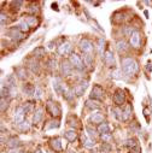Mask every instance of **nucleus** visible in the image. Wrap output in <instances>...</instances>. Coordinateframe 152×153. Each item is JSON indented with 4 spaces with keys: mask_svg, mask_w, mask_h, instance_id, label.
I'll use <instances>...</instances> for the list:
<instances>
[{
    "mask_svg": "<svg viewBox=\"0 0 152 153\" xmlns=\"http://www.w3.org/2000/svg\"><path fill=\"white\" fill-rule=\"evenodd\" d=\"M138 70H139V65L134 59H132V58H123L122 59V71H123V74H126L128 76H133L138 72Z\"/></svg>",
    "mask_w": 152,
    "mask_h": 153,
    "instance_id": "nucleus-1",
    "label": "nucleus"
},
{
    "mask_svg": "<svg viewBox=\"0 0 152 153\" xmlns=\"http://www.w3.org/2000/svg\"><path fill=\"white\" fill-rule=\"evenodd\" d=\"M46 110L48 111V113L53 117H59L61 113H62V110L59 107V105L52 101V100H48L47 101V105H46Z\"/></svg>",
    "mask_w": 152,
    "mask_h": 153,
    "instance_id": "nucleus-2",
    "label": "nucleus"
},
{
    "mask_svg": "<svg viewBox=\"0 0 152 153\" xmlns=\"http://www.w3.org/2000/svg\"><path fill=\"white\" fill-rule=\"evenodd\" d=\"M24 114H26V111L23 109V106H20L17 107L16 111H15V114H13V122L16 124H21L24 122Z\"/></svg>",
    "mask_w": 152,
    "mask_h": 153,
    "instance_id": "nucleus-3",
    "label": "nucleus"
},
{
    "mask_svg": "<svg viewBox=\"0 0 152 153\" xmlns=\"http://www.w3.org/2000/svg\"><path fill=\"white\" fill-rule=\"evenodd\" d=\"M113 101L117 106H122L126 104V94L122 89H117L115 92V95H113Z\"/></svg>",
    "mask_w": 152,
    "mask_h": 153,
    "instance_id": "nucleus-4",
    "label": "nucleus"
},
{
    "mask_svg": "<svg viewBox=\"0 0 152 153\" xmlns=\"http://www.w3.org/2000/svg\"><path fill=\"white\" fill-rule=\"evenodd\" d=\"M104 97V90L100 86L96 85L93 87L92 92H91V99H94V100H102Z\"/></svg>",
    "mask_w": 152,
    "mask_h": 153,
    "instance_id": "nucleus-5",
    "label": "nucleus"
},
{
    "mask_svg": "<svg viewBox=\"0 0 152 153\" xmlns=\"http://www.w3.org/2000/svg\"><path fill=\"white\" fill-rule=\"evenodd\" d=\"M69 62L71 63V65H72L74 68L79 69V70H82V69L85 68L82 59L80 58V57H79L77 54H74V53H72V54L70 55V60H69Z\"/></svg>",
    "mask_w": 152,
    "mask_h": 153,
    "instance_id": "nucleus-6",
    "label": "nucleus"
},
{
    "mask_svg": "<svg viewBox=\"0 0 152 153\" xmlns=\"http://www.w3.org/2000/svg\"><path fill=\"white\" fill-rule=\"evenodd\" d=\"M80 48L82 50V52H83L85 54H92L93 45H92V42H91L89 40L83 39V40H81V42H80Z\"/></svg>",
    "mask_w": 152,
    "mask_h": 153,
    "instance_id": "nucleus-7",
    "label": "nucleus"
},
{
    "mask_svg": "<svg viewBox=\"0 0 152 153\" xmlns=\"http://www.w3.org/2000/svg\"><path fill=\"white\" fill-rule=\"evenodd\" d=\"M53 88H54L56 93H57V94H59V95H62V94L65 95V93H66L65 87H64V85L61 82L59 79H54V81H53Z\"/></svg>",
    "mask_w": 152,
    "mask_h": 153,
    "instance_id": "nucleus-8",
    "label": "nucleus"
},
{
    "mask_svg": "<svg viewBox=\"0 0 152 153\" xmlns=\"http://www.w3.org/2000/svg\"><path fill=\"white\" fill-rule=\"evenodd\" d=\"M130 45L134 48H139L140 47V33L139 31L134 30V33L130 35Z\"/></svg>",
    "mask_w": 152,
    "mask_h": 153,
    "instance_id": "nucleus-9",
    "label": "nucleus"
},
{
    "mask_svg": "<svg viewBox=\"0 0 152 153\" xmlns=\"http://www.w3.org/2000/svg\"><path fill=\"white\" fill-rule=\"evenodd\" d=\"M9 36H11L13 40L16 41H20L23 39V35H22V31L20 30V28H12L10 31H9Z\"/></svg>",
    "mask_w": 152,
    "mask_h": 153,
    "instance_id": "nucleus-10",
    "label": "nucleus"
},
{
    "mask_svg": "<svg viewBox=\"0 0 152 153\" xmlns=\"http://www.w3.org/2000/svg\"><path fill=\"white\" fill-rule=\"evenodd\" d=\"M104 62H105V64H106L107 66H112L113 64H115V58H113L112 52L106 51V52L104 53Z\"/></svg>",
    "mask_w": 152,
    "mask_h": 153,
    "instance_id": "nucleus-11",
    "label": "nucleus"
},
{
    "mask_svg": "<svg viewBox=\"0 0 152 153\" xmlns=\"http://www.w3.org/2000/svg\"><path fill=\"white\" fill-rule=\"evenodd\" d=\"M88 87V82L87 81H85V82H81V83H79L77 86L75 87V94L76 95H82L83 94V92L86 90V88Z\"/></svg>",
    "mask_w": 152,
    "mask_h": 153,
    "instance_id": "nucleus-12",
    "label": "nucleus"
},
{
    "mask_svg": "<svg viewBox=\"0 0 152 153\" xmlns=\"http://www.w3.org/2000/svg\"><path fill=\"white\" fill-rule=\"evenodd\" d=\"M70 52H71V45L69 42H65V44H63V45H61L58 47V53L61 55H65V54H68Z\"/></svg>",
    "mask_w": 152,
    "mask_h": 153,
    "instance_id": "nucleus-13",
    "label": "nucleus"
},
{
    "mask_svg": "<svg viewBox=\"0 0 152 153\" xmlns=\"http://www.w3.org/2000/svg\"><path fill=\"white\" fill-rule=\"evenodd\" d=\"M70 64H71V63H70V62H68V60H64V62L62 63L61 70H62V74H63V75H65V76L70 75L71 69H72V65H70Z\"/></svg>",
    "mask_w": 152,
    "mask_h": 153,
    "instance_id": "nucleus-14",
    "label": "nucleus"
},
{
    "mask_svg": "<svg viewBox=\"0 0 152 153\" xmlns=\"http://www.w3.org/2000/svg\"><path fill=\"white\" fill-rule=\"evenodd\" d=\"M103 119H104V116H103V113L100 112H96V113H93L92 116H91V121L93 123H103Z\"/></svg>",
    "mask_w": 152,
    "mask_h": 153,
    "instance_id": "nucleus-15",
    "label": "nucleus"
},
{
    "mask_svg": "<svg viewBox=\"0 0 152 153\" xmlns=\"http://www.w3.org/2000/svg\"><path fill=\"white\" fill-rule=\"evenodd\" d=\"M51 147H52L54 151H57V152H61V151H62V142H61V139H58V138L53 139V140L51 141Z\"/></svg>",
    "mask_w": 152,
    "mask_h": 153,
    "instance_id": "nucleus-16",
    "label": "nucleus"
},
{
    "mask_svg": "<svg viewBox=\"0 0 152 153\" xmlns=\"http://www.w3.org/2000/svg\"><path fill=\"white\" fill-rule=\"evenodd\" d=\"M98 131L102 134V135H105V134H110V127L107 123H100L98 125Z\"/></svg>",
    "mask_w": 152,
    "mask_h": 153,
    "instance_id": "nucleus-17",
    "label": "nucleus"
},
{
    "mask_svg": "<svg viewBox=\"0 0 152 153\" xmlns=\"http://www.w3.org/2000/svg\"><path fill=\"white\" fill-rule=\"evenodd\" d=\"M33 54L35 55V57H37V58H42V57L46 54V50H45V47H36L34 51H33Z\"/></svg>",
    "mask_w": 152,
    "mask_h": 153,
    "instance_id": "nucleus-18",
    "label": "nucleus"
},
{
    "mask_svg": "<svg viewBox=\"0 0 152 153\" xmlns=\"http://www.w3.org/2000/svg\"><path fill=\"white\" fill-rule=\"evenodd\" d=\"M81 141H82L83 146L85 147H88V148H91V147H93L94 145H96V142H94L93 140H91V139H88L86 135H82L81 136Z\"/></svg>",
    "mask_w": 152,
    "mask_h": 153,
    "instance_id": "nucleus-19",
    "label": "nucleus"
},
{
    "mask_svg": "<svg viewBox=\"0 0 152 153\" xmlns=\"http://www.w3.org/2000/svg\"><path fill=\"white\" fill-rule=\"evenodd\" d=\"M35 87L31 85V83H27V85H24V87H23V92L27 94V95H31V94H35Z\"/></svg>",
    "mask_w": 152,
    "mask_h": 153,
    "instance_id": "nucleus-20",
    "label": "nucleus"
},
{
    "mask_svg": "<svg viewBox=\"0 0 152 153\" xmlns=\"http://www.w3.org/2000/svg\"><path fill=\"white\" fill-rule=\"evenodd\" d=\"M42 119V109H37L35 111V114H34V117H33V123H39L40 121Z\"/></svg>",
    "mask_w": 152,
    "mask_h": 153,
    "instance_id": "nucleus-21",
    "label": "nucleus"
},
{
    "mask_svg": "<svg viewBox=\"0 0 152 153\" xmlns=\"http://www.w3.org/2000/svg\"><path fill=\"white\" fill-rule=\"evenodd\" d=\"M26 22L28 23V26L29 27H36L37 24H39V20L35 17V16H30V17H28L27 20H26Z\"/></svg>",
    "mask_w": 152,
    "mask_h": 153,
    "instance_id": "nucleus-22",
    "label": "nucleus"
},
{
    "mask_svg": "<svg viewBox=\"0 0 152 153\" xmlns=\"http://www.w3.org/2000/svg\"><path fill=\"white\" fill-rule=\"evenodd\" d=\"M28 64H29V69L33 71V72H39V63H37L36 60H34V59H31V60H29L28 62Z\"/></svg>",
    "mask_w": 152,
    "mask_h": 153,
    "instance_id": "nucleus-23",
    "label": "nucleus"
},
{
    "mask_svg": "<svg viewBox=\"0 0 152 153\" xmlns=\"http://www.w3.org/2000/svg\"><path fill=\"white\" fill-rule=\"evenodd\" d=\"M64 136H65V139H66L68 141L72 142V141L76 140V133H75V130H68V131L65 133Z\"/></svg>",
    "mask_w": 152,
    "mask_h": 153,
    "instance_id": "nucleus-24",
    "label": "nucleus"
},
{
    "mask_svg": "<svg viewBox=\"0 0 152 153\" xmlns=\"http://www.w3.org/2000/svg\"><path fill=\"white\" fill-rule=\"evenodd\" d=\"M116 46H117V51H118L120 53H121V52H126V51L128 50V46H127L126 41H123V40H120V41H117Z\"/></svg>",
    "mask_w": 152,
    "mask_h": 153,
    "instance_id": "nucleus-25",
    "label": "nucleus"
},
{
    "mask_svg": "<svg viewBox=\"0 0 152 153\" xmlns=\"http://www.w3.org/2000/svg\"><path fill=\"white\" fill-rule=\"evenodd\" d=\"M130 117V106H127L124 110H122V121H127Z\"/></svg>",
    "mask_w": 152,
    "mask_h": 153,
    "instance_id": "nucleus-26",
    "label": "nucleus"
},
{
    "mask_svg": "<svg viewBox=\"0 0 152 153\" xmlns=\"http://www.w3.org/2000/svg\"><path fill=\"white\" fill-rule=\"evenodd\" d=\"M7 145H9V147L16 148L18 145H20V141H18V139H15V138H12V139H10V140H9Z\"/></svg>",
    "mask_w": 152,
    "mask_h": 153,
    "instance_id": "nucleus-27",
    "label": "nucleus"
},
{
    "mask_svg": "<svg viewBox=\"0 0 152 153\" xmlns=\"http://www.w3.org/2000/svg\"><path fill=\"white\" fill-rule=\"evenodd\" d=\"M17 75H18V77H20L21 80H24L27 77V72H26V69L23 68H20L17 70Z\"/></svg>",
    "mask_w": 152,
    "mask_h": 153,
    "instance_id": "nucleus-28",
    "label": "nucleus"
},
{
    "mask_svg": "<svg viewBox=\"0 0 152 153\" xmlns=\"http://www.w3.org/2000/svg\"><path fill=\"white\" fill-rule=\"evenodd\" d=\"M86 106L89 107V109H93V110L99 109V105H98L96 101H92V100H87V101H86Z\"/></svg>",
    "mask_w": 152,
    "mask_h": 153,
    "instance_id": "nucleus-29",
    "label": "nucleus"
},
{
    "mask_svg": "<svg viewBox=\"0 0 152 153\" xmlns=\"http://www.w3.org/2000/svg\"><path fill=\"white\" fill-rule=\"evenodd\" d=\"M83 58H85V64H86V65L89 66V65L93 63V55H92V54H85Z\"/></svg>",
    "mask_w": 152,
    "mask_h": 153,
    "instance_id": "nucleus-30",
    "label": "nucleus"
},
{
    "mask_svg": "<svg viewBox=\"0 0 152 153\" xmlns=\"http://www.w3.org/2000/svg\"><path fill=\"white\" fill-rule=\"evenodd\" d=\"M104 45H105V40H104V39H99V42H98V52H99L100 55H103Z\"/></svg>",
    "mask_w": 152,
    "mask_h": 153,
    "instance_id": "nucleus-31",
    "label": "nucleus"
},
{
    "mask_svg": "<svg viewBox=\"0 0 152 153\" xmlns=\"http://www.w3.org/2000/svg\"><path fill=\"white\" fill-rule=\"evenodd\" d=\"M18 28H20V30H21L22 33H26V31H28V30H29V26H28V23H27V22H22V23H20Z\"/></svg>",
    "mask_w": 152,
    "mask_h": 153,
    "instance_id": "nucleus-32",
    "label": "nucleus"
},
{
    "mask_svg": "<svg viewBox=\"0 0 152 153\" xmlns=\"http://www.w3.org/2000/svg\"><path fill=\"white\" fill-rule=\"evenodd\" d=\"M23 109H24L26 113H27V112H30V111L33 110V103H31V101H27V103H24Z\"/></svg>",
    "mask_w": 152,
    "mask_h": 153,
    "instance_id": "nucleus-33",
    "label": "nucleus"
},
{
    "mask_svg": "<svg viewBox=\"0 0 152 153\" xmlns=\"http://www.w3.org/2000/svg\"><path fill=\"white\" fill-rule=\"evenodd\" d=\"M61 124H59V121L58 119H56V121H51L50 122V124L47 125V128L48 129H52V128H58Z\"/></svg>",
    "mask_w": 152,
    "mask_h": 153,
    "instance_id": "nucleus-34",
    "label": "nucleus"
},
{
    "mask_svg": "<svg viewBox=\"0 0 152 153\" xmlns=\"http://www.w3.org/2000/svg\"><path fill=\"white\" fill-rule=\"evenodd\" d=\"M124 145H126V146H128V147L134 148V147L137 146V142H135V140H134V139H129V140H127V141L124 142Z\"/></svg>",
    "mask_w": 152,
    "mask_h": 153,
    "instance_id": "nucleus-35",
    "label": "nucleus"
},
{
    "mask_svg": "<svg viewBox=\"0 0 152 153\" xmlns=\"http://www.w3.org/2000/svg\"><path fill=\"white\" fill-rule=\"evenodd\" d=\"M86 130H87L88 135H89L91 138H96V135H97V134H96V130H94V129H92V128L88 125V127H86Z\"/></svg>",
    "mask_w": 152,
    "mask_h": 153,
    "instance_id": "nucleus-36",
    "label": "nucleus"
},
{
    "mask_svg": "<svg viewBox=\"0 0 152 153\" xmlns=\"http://www.w3.org/2000/svg\"><path fill=\"white\" fill-rule=\"evenodd\" d=\"M29 128H30V125L28 124V122H27V121L20 124V129H21V130H23V131H26V130H29Z\"/></svg>",
    "mask_w": 152,
    "mask_h": 153,
    "instance_id": "nucleus-37",
    "label": "nucleus"
},
{
    "mask_svg": "<svg viewBox=\"0 0 152 153\" xmlns=\"http://www.w3.org/2000/svg\"><path fill=\"white\" fill-rule=\"evenodd\" d=\"M6 107H7V101H6L5 98L1 97V106H0V110H1V112H4L6 110Z\"/></svg>",
    "mask_w": 152,
    "mask_h": 153,
    "instance_id": "nucleus-38",
    "label": "nucleus"
},
{
    "mask_svg": "<svg viewBox=\"0 0 152 153\" xmlns=\"http://www.w3.org/2000/svg\"><path fill=\"white\" fill-rule=\"evenodd\" d=\"M34 97H35L36 99H40V98L42 97V90H41L40 88H37V89L35 90V94H34Z\"/></svg>",
    "mask_w": 152,
    "mask_h": 153,
    "instance_id": "nucleus-39",
    "label": "nucleus"
},
{
    "mask_svg": "<svg viewBox=\"0 0 152 153\" xmlns=\"http://www.w3.org/2000/svg\"><path fill=\"white\" fill-rule=\"evenodd\" d=\"M28 11L31 12V13H37V12H39V9H37V6H30Z\"/></svg>",
    "mask_w": 152,
    "mask_h": 153,
    "instance_id": "nucleus-40",
    "label": "nucleus"
},
{
    "mask_svg": "<svg viewBox=\"0 0 152 153\" xmlns=\"http://www.w3.org/2000/svg\"><path fill=\"white\" fill-rule=\"evenodd\" d=\"M140 151H141L140 147H139V146H135L134 148H132V149H130V153H140Z\"/></svg>",
    "mask_w": 152,
    "mask_h": 153,
    "instance_id": "nucleus-41",
    "label": "nucleus"
},
{
    "mask_svg": "<svg viewBox=\"0 0 152 153\" xmlns=\"http://www.w3.org/2000/svg\"><path fill=\"white\" fill-rule=\"evenodd\" d=\"M56 64H57V62H56V60H53V59H51V60H50V68H51V69H53V68L56 69Z\"/></svg>",
    "mask_w": 152,
    "mask_h": 153,
    "instance_id": "nucleus-42",
    "label": "nucleus"
},
{
    "mask_svg": "<svg viewBox=\"0 0 152 153\" xmlns=\"http://www.w3.org/2000/svg\"><path fill=\"white\" fill-rule=\"evenodd\" d=\"M148 114H150V113H148V109H147V107H145V109H144V116L146 117V119H147V121H148Z\"/></svg>",
    "mask_w": 152,
    "mask_h": 153,
    "instance_id": "nucleus-43",
    "label": "nucleus"
},
{
    "mask_svg": "<svg viewBox=\"0 0 152 153\" xmlns=\"http://www.w3.org/2000/svg\"><path fill=\"white\" fill-rule=\"evenodd\" d=\"M12 5L13 6H22L23 5V1H12Z\"/></svg>",
    "mask_w": 152,
    "mask_h": 153,
    "instance_id": "nucleus-44",
    "label": "nucleus"
},
{
    "mask_svg": "<svg viewBox=\"0 0 152 153\" xmlns=\"http://www.w3.org/2000/svg\"><path fill=\"white\" fill-rule=\"evenodd\" d=\"M102 139L105 140V141H109V140H110V134H105V135H102Z\"/></svg>",
    "mask_w": 152,
    "mask_h": 153,
    "instance_id": "nucleus-45",
    "label": "nucleus"
},
{
    "mask_svg": "<svg viewBox=\"0 0 152 153\" xmlns=\"http://www.w3.org/2000/svg\"><path fill=\"white\" fill-rule=\"evenodd\" d=\"M20 151H18V148H11L10 149V153H18Z\"/></svg>",
    "mask_w": 152,
    "mask_h": 153,
    "instance_id": "nucleus-46",
    "label": "nucleus"
},
{
    "mask_svg": "<svg viewBox=\"0 0 152 153\" xmlns=\"http://www.w3.org/2000/svg\"><path fill=\"white\" fill-rule=\"evenodd\" d=\"M35 153H42V152H41V151H40V149H37V151H36V152H35Z\"/></svg>",
    "mask_w": 152,
    "mask_h": 153,
    "instance_id": "nucleus-47",
    "label": "nucleus"
},
{
    "mask_svg": "<svg viewBox=\"0 0 152 153\" xmlns=\"http://www.w3.org/2000/svg\"><path fill=\"white\" fill-rule=\"evenodd\" d=\"M69 153H75V152H74V151H71V152H69Z\"/></svg>",
    "mask_w": 152,
    "mask_h": 153,
    "instance_id": "nucleus-48",
    "label": "nucleus"
},
{
    "mask_svg": "<svg viewBox=\"0 0 152 153\" xmlns=\"http://www.w3.org/2000/svg\"><path fill=\"white\" fill-rule=\"evenodd\" d=\"M102 153H107V152H102Z\"/></svg>",
    "mask_w": 152,
    "mask_h": 153,
    "instance_id": "nucleus-49",
    "label": "nucleus"
},
{
    "mask_svg": "<svg viewBox=\"0 0 152 153\" xmlns=\"http://www.w3.org/2000/svg\"><path fill=\"white\" fill-rule=\"evenodd\" d=\"M23 153H24V152H23Z\"/></svg>",
    "mask_w": 152,
    "mask_h": 153,
    "instance_id": "nucleus-50",
    "label": "nucleus"
}]
</instances>
